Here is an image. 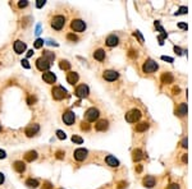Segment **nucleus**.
I'll return each instance as SVG.
<instances>
[{"mask_svg":"<svg viewBox=\"0 0 192 189\" xmlns=\"http://www.w3.org/2000/svg\"><path fill=\"white\" fill-rule=\"evenodd\" d=\"M178 27H179V28H182V29H187V24H185V23H179V24H178Z\"/></svg>","mask_w":192,"mask_h":189,"instance_id":"nucleus-50","label":"nucleus"},{"mask_svg":"<svg viewBox=\"0 0 192 189\" xmlns=\"http://www.w3.org/2000/svg\"><path fill=\"white\" fill-rule=\"evenodd\" d=\"M87 155H88V151L86 148H77L73 152V157L77 161H83L87 158Z\"/></svg>","mask_w":192,"mask_h":189,"instance_id":"nucleus-8","label":"nucleus"},{"mask_svg":"<svg viewBox=\"0 0 192 189\" xmlns=\"http://www.w3.org/2000/svg\"><path fill=\"white\" fill-rule=\"evenodd\" d=\"M4 180H5V178H4V174L0 173V184H3V183H4Z\"/></svg>","mask_w":192,"mask_h":189,"instance_id":"nucleus-51","label":"nucleus"},{"mask_svg":"<svg viewBox=\"0 0 192 189\" xmlns=\"http://www.w3.org/2000/svg\"><path fill=\"white\" fill-rule=\"evenodd\" d=\"M38 130H40V125H38V124H31L29 127L26 128L24 133H26V136L31 138V137H33V136H36V134H37Z\"/></svg>","mask_w":192,"mask_h":189,"instance_id":"nucleus-12","label":"nucleus"},{"mask_svg":"<svg viewBox=\"0 0 192 189\" xmlns=\"http://www.w3.org/2000/svg\"><path fill=\"white\" fill-rule=\"evenodd\" d=\"M128 55H129L131 58H135V56H137V53H135V50H129V54Z\"/></svg>","mask_w":192,"mask_h":189,"instance_id":"nucleus-46","label":"nucleus"},{"mask_svg":"<svg viewBox=\"0 0 192 189\" xmlns=\"http://www.w3.org/2000/svg\"><path fill=\"white\" fill-rule=\"evenodd\" d=\"M159 69V65H157L156 62H154L152 59H147L146 62L143 63L142 65V70L143 73H154Z\"/></svg>","mask_w":192,"mask_h":189,"instance_id":"nucleus-3","label":"nucleus"},{"mask_svg":"<svg viewBox=\"0 0 192 189\" xmlns=\"http://www.w3.org/2000/svg\"><path fill=\"white\" fill-rule=\"evenodd\" d=\"M188 12V9H187V7H181L178 9V12H176V15H179V14H186V13Z\"/></svg>","mask_w":192,"mask_h":189,"instance_id":"nucleus-32","label":"nucleus"},{"mask_svg":"<svg viewBox=\"0 0 192 189\" xmlns=\"http://www.w3.org/2000/svg\"><path fill=\"white\" fill-rule=\"evenodd\" d=\"M60 189H62V188H60Z\"/></svg>","mask_w":192,"mask_h":189,"instance_id":"nucleus-57","label":"nucleus"},{"mask_svg":"<svg viewBox=\"0 0 192 189\" xmlns=\"http://www.w3.org/2000/svg\"><path fill=\"white\" fill-rule=\"evenodd\" d=\"M155 183H156V180L154 177H151V175H147V177H145L143 180H142V184L146 188H152L154 185H155Z\"/></svg>","mask_w":192,"mask_h":189,"instance_id":"nucleus-17","label":"nucleus"},{"mask_svg":"<svg viewBox=\"0 0 192 189\" xmlns=\"http://www.w3.org/2000/svg\"><path fill=\"white\" fill-rule=\"evenodd\" d=\"M95 128H96V130H99V132H105L109 128V122L108 120H105V119L99 120L97 124L95 125Z\"/></svg>","mask_w":192,"mask_h":189,"instance_id":"nucleus-16","label":"nucleus"},{"mask_svg":"<svg viewBox=\"0 0 192 189\" xmlns=\"http://www.w3.org/2000/svg\"><path fill=\"white\" fill-rule=\"evenodd\" d=\"M64 24H65V17L64 15H55L53 19H51V28H54V29H57V31H60V29L64 27Z\"/></svg>","mask_w":192,"mask_h":189,"instance_id":"nucleus-1","label":"nucleus"},{"mask_svg":"<svg viewBox=\"0 0 192 189\" xmlns=\"http://www.w3.org/2000/svg\"><path fill=\"white\" fill-rule=\"evenodd\" d=\"M177 114L179 115V116H185V115H187V104L182 102V104L179 105L178 110H177Z\"/></svg>","mask_w":192,"mask_h":189,"instance_id":"nucleus-25","label":"nucleus"},{"mask_svg":"<svg viewBox=\"0 0 192 189\" xmlns=\"http://www.w3.org/2000/svg\"><path fill=\"white\" fill-rule=\"evenodd\" d=\"M127 185V183L126 182H121V183H119V187H118V189H123V188H124Z\"/></svg>","mask_w":192,"mask_h":189,"instance_id":"nucleus-49","label":"nucleus"},{"mask_svg":"<svg viewBox=\"0 0 192 189\" xmlns=\"http://www.w3.org/2000/svg\"><path fill=\"white\" fill-rule=\"evenodd\" d=\"M67 38H68V40H69V41H78V37H77L76 35H73V33H68V35H67Z\"/></svg>","mask_w":192,"mask_h":189,"instance_id":"nucleus-34","label":"nucleus"},{"mask_svg":"<svg viewBox=\"0 0 192 189\" xmlns=\"http://www.w3.org/2000/svg\"><path fill=\"white\" fill-rule=\"evenodd\" d=\"M105 44H106V46H109V47H114V46H117V45L119 44V37H118V36H115V35H110V36L106 37Z\"/></svg>","mask_w":192,"mask_h":189,"instance_id":"nucleus-13","label":"nucleus"},{"mask_svg":"<svg viewBox=\"0 0 192 189\" xmlns=\"http://www.w3.org/2000/svg\"><path fill=\"white\" fill-rule=\"evenodd\" d=\"M26 185L29 188H37L38 187V180L36 179H27L26 180Z\"/></svg>","mask_w":192,"mask_h":189,"instance_id":"nucleus-29","label":"nucleus"},{"mask_svg":"<svg viewBox=\"0 0 192 189\" xmlns=\"http://www.w3.org/2000/svg\"><path fill=\"white\" fill-rule=\"evenodd\" d=\"M36 102V97H33V96H29L28 98H27V104L28 105H33Z\"/></svg>","mask_w":192,"mask_h":189,"instance_id":"nucleus-38","label":"nucleus"},{"mask_svg":"<svg viewBox=\"0 0 192 189\" xmlns=\"http://www.w3.org/2000/svg\"><path fill=\"white\" fill-rule=\"evenodd\" d=\"M28 5V1L27 0H21V1H18V7L19 8H26Z\"/></svg>","mask_w":192,"mask_h":189,"instance_id":"nucleus-37","label":"nucleus"},{"mask_svg":"<svg viewBox=\"0 0 192 189\" xmlns=\"http://www.w3.org/2000/svg\"><path fill=\"white\" fill-rule=\"evenodd\" d=\"M132 158H133V161H135V162L141 161V160L143 158V152L141 151L140 148L133 149V152H132Z\"/></svg>","mask_w":192,"mask_h":189,"instance_id":"nucleus-21","label":"nucleus"},{"mask_svg":"<svg viewBox=\"0 0 192 189\" xmlns=\"http://www.w3.org/2000/svg\"><path fill=\"white\" fill-rule=\"evenodd\" d=\"M135 36L138 38L140 44H143V37H142V35H141V33H140V31H136V32H135Z\"/></svg>","mask_w":192,"mask_h":189,"instance_id":"nucleus-36","label":"nucleus"},{"mask_svg":"<svg viewBox=\"0 0 192 189\" xmlns=\"http://www.w3.org/2000/svg\"><path fill=\"white\" fill-rule=\"evenodd\" d=\"M32 55H33V50H28V51H27V58L32 56Z\"/></svg>","mask_w":192,"mask_h":189,"instance_id":"nucleus-53","label":"nucleus"},{"mask_svg":"<svg viewBox=\"0 0 192 189\" xmlns=\"http://www.w3.org/2000/svg\"><path fill=\"white\" fill-rule=\"evenodd\" d=\"M7 157V153L5 151H3V149H0V158H5Z\"/></svg>","mask_w":192,"mask_h":189,"instance_id":"nucleus-47","label":"nucleus"},{"mask_svg":"<svg viewBox=\"0 0 192 189\" xmlns=\"http://www.w3.org/2000/svg\"><path fill=\"white\" fill-rule=\"evenodd\" d=\"M42 58L46 59L51 64V63L54 62V59H55V55H54V53H51V51H44V55H42Z\"/></svg>","mask_w":192,"mask_h":189,"instance_id":"nucleus-26","label":"nucleus"},{"mask_svg":"<svg viewBox=\"0 0 192 189\" xmlns=\"http://www.w3.org/2000/svg\"><path fill=\"white\" fill-rule=\"evenodd\" d=\"M21 63H22V67H24L26 69H29V64H28V60L23 59V60H22V62H21Z\"/></svg>","mask_w":192,"mask_h":189,"instance_id":"nucleus-41","label":"nucleus"},{"mask_svg":"<svg viewBox=\"0 0 192 189\" xmlns=\"http://www.w3.org/2000/svg\"><path fill=\"white\" fill-rule=\"evenodd\" d=\"M179 91H181V89H179L178 87H174V88H173V92H174V94H178V93H179Z\"/></svg>","mask_w":192,"mask_h":189,"instance_id":"nucleus-52","label":"nucleus"},{"mask_svg":"<svg viewBox=\"0 0 192 189\" xmlns=\"http://www.w3.org/2000/svg\"><path fill=\"white\" fill-rule=\"evenodd\" d=\"M57 137H58L59 139H65L67 138V134L63 130H57Z\"/></svg>","mask_w":192,"mask_h":189,"instance_id":"nucleus-33","label":"nucleus"},{"mask_svg":"<svg viewBox=\"0 0 192 189\" xmlns=\"http://www.w3.org/2000/svg\"><path fill=\"white\" fill-rule=\"evenodd\" d=\"M93 58L96 60H99V62H102V60L105 59V51L102 49H97L95 53H93Z\"/></svg>","mask_w":192,"mask_h":189,"instance_id":"nucleus-24","label":"nucleus"},{"mask_svg":"<svg viewBox=\"0 0 192 189\" xmlns=\"http://www.w3.org/2000/svg\"><path fill=\"white\" fill-rule=\"evenodd\" d=\"M1 129H3V128H1V125H0V132H1Z\"/></svg>","mask_w":192,"mask_h":189,"instance_id":"nucleus-56","label":"nucleus"},{"mask_svg":"<svg viewBox=\"0 0 192 189\" xmlns=\"http://www.w3.org/2000/svg\"><path fill=\"white\" fill-rule=\"evenodd\" d=\"M182 147L183 148H187V146H188V141H187V138H183V141H182Z\"/></svg>","mask_w":192,"mask_h":189,"instance_id":"nucleus-44","label":"nucleus"},{"mask_svg":"<svg viewBox=\"0 0 192 189\" xmlns=\"http://www.w3.org/2000/svg\"><path fill=\"white\" fill-rule=\"evenodd\" d=\"M88 93H90V89L86 84H79V86H77V88H76V91H74V94L77 97H79V98H86L88 96Z\"/></svg>","mask_w":192,"mask_h":189,"instance_id":"nucleus-7","label":"nucleus"},{"mask_svg":"<svg viewBox=\"0 0 192 189\" xmlns=\"http://www.w3.org/2000/svg\"><path fill=\"white\" fill-rule=\"evenodd\" d=\"M100 116V111L95 109V107H90V109L85 113V119H86V122H95V120H97Z\"/></svg>","mask_w":192,"mask_h":189,"instance_id":"nucleus-4","label":"nucleus"},{"mask_svg":"<svg viewBox=\"0 0 192 189\" xmlns=\"http://www.w3.org/2000/svg\"><path fill=\"white\" fill-rule=\"evenodd\" d=\"M174 51L178 54V55H182V49L181 47H178V46H174Z\"/></svg>","mask_w":192,"mask_h":189,"instance_id":"nucleus-45","label":"nucleus"},{"mask_svg":"<svg viewBox=\"0 0 192 189\" xmlns=\"http://www.w3.org/2000/svg\"><path fill=\"white\" fill-rule=\"evenodd\" d=\"M13 166H14V170L17 171V173H19V174H23L26 171V165H24L23 161H15Z\"/></svg>","mask_w":192,"mask_h":189,"instance_id":"nucleus-22","label":"nucleus"},{"mask_svg":"<svg viewBox=\"0 0 192 189\" xmlns=\"http://www.w3.org/2000/svg\"><path fill=\"white\" fill-rule=\"evenodd\" d=\"M105 162H106V164H108L110 167H118V166H119V161H118L114 156H112V155H109V156L105 157Z\"/></svg>","mask_w":192,"mask_h":189,"instance_id":"nucleus-19","label":"nucleus"},{"mask_svg":"<svg viewBox=\"0 0 192 189\" xmlns=\"http://www.w3.org/2000/svg\"><path fill=\"white\" fill-rule=\"evenodd\" d=\"M137 171H138V173H141V171H142V166H141V165L137 166Z\"/></svg>","mask_w":192,"mask_h":189,"instance_id":"nucleus-55","label":"nucleus"},{"mask_svg":"<svg viewBox=\"0 0 192 189\" xmlns=\"http://www.w3.org/2000/svg\"><path fill=\"white\" fill-rule=\"evenodd\" d=\"M59 68H60L62 70H69L71 69V63L67 62V60H60V63H59Z\"/></svg>","mask_w":192,"mask_h":189,"instance_id":"nucleus-28","label":"nucleus"},{"mask_svg":"<svg viewBox=\"0 0 192 189\" xmlns=\"http://www.w3.org/2000/svg\"><path fill=\"white\" fill-rule=\"evenodd\" d=\"M42 189H53V184L50 182H45L44 185H42Z\"/></svg>","mask_w":192,"mask_h":189,"instance_id":"nucleus-39","label":"nucleus"},{"mask_svg":"<svg viewBox=\"0 0 192 189\" xmlns=\"http://www.w3.org/2000/svg\"><path fill=\"white\" fill-rule=\"evenodd\" d=\"M182 161L185 162V164H187V155H183V157H182Z\"/></svg>","mask_w":192,"mask_h":189,"instance_id":"nucleus-54","label":"nucleus"},{"mask_svg":"<svg viewBox=\"0 0 192 189\" xmlns=\"http://www.w3.org/2000/svg\"><path fill=\"white\" fill-rule=\"evenodd\" d=\"M42 79H44L46 83L53 84V83H55V81H57V77H55L54 73L46 72V73H44V74H42Z\"/></svg>","mask_w":192,"mask_h":189,"instance_id":"nucleus-15","label":"nucleus"},{"mask_svg":"<svg viewBox=\"0 0 192 189\" xmlns=\"http://www.w3.org/2000/svg\"><path fill=\"white\" fill-rule=\"evenodd\" d=\"M166 189H179V185H178L177 183H172V184H170V185H169L168 188H166Z\"/></svg>","mask_w":192,"mask_h":189,"instance_id":"nucleus-43","label":"nucleus"},{"mask_svg":"<svg viewBox=\"0 0 192 189\" xmlns=\"http://www.w3.org/2000/svg\"><path fill=\"white\" fill-rule=\"evenodd\" d=\"M147 129H149V123H146V122H142L136 125V132H145Z\"/></svg>","mask_w":192,"mask_h":189,"instance_id":"nucleus-27","label":"nucleus"},{"mask_svg":"<svg viewBox=\"0 0 192 189\" xmlns=\"http://www.w3.org/2000/svg\"><path fill=\"white\" fill-rule=\"evenodd\" d=\"M81 129L82 130H88L90 129V124L87 122H82V124H81Z\"/></svg>","mask_w":192,"mask_h":189,"instance_id":"nucleus-35","label":"nucleus"},{"mask_svg":"<svg viewBox=\"0 0 192 189\" xmlns=\"http://www.w3.org/2000/svg\"><path fill=\"white\" fill-rule=\"evenodd\" d=\"M72 142H73V143H76V144H82L83 143V139L81 138V137H78V136H73V137H72Z\"/></svg>","mask_w":192,"mask_h":189,"instance_id":"nucleus-30","label":"nucleus"},{"mask_svg":"<svg viewBox=\"0 0 192 189\" xmlns=\"http://www.w3.org/2000/svg\"><path fill=\"white\" fill-rule=\"evenodd\" d=\"M161 59H163V60H165V62L173 63V59H172V58H168V56H161Z\"/></svg>","mask_w":192,"mask_h":189,"instance_id":"nucleus-48","label":"nucleus"},{"mask_svg":"<svg viewBox=\"0 0 192 189\" xmlns=\"http://www.w3.org/2000/svg\"><path fill=\"white\" fill-rule=\"evenodd\" d=\"M74 120H76V115L73 111L68 110L65 113L63 114V122L64 124H67V125H72V124H74Z\"/></svg>","mask_w":192,"mask_h":189,"instance_id":"nucleus-9","label":"nucleus"},{"mask_svg":"<svg viewBox=\"0 0 192 189\" xmlns=\"http://www.w3.org/2000/svg\"><path fill=\"white\" fill-rule=\"evenodd\" d=\"M50 65L51 64L48 62L46 59H44V58H38L37 60H36V67H37V69L38 70H41V72H45V70H48L49 68H50Z\"/></svg>","mask_w":192,"mask_h":189,"instance_id":"nucleus-10","label":"nucleus"},{"mask_svg":"<svg viewBox=\"0 0 192 189\" xmlns=\"http://www.w3.org/2000/svg\"><path fill=\"white\" fill-rule=\"evenodd\" d=\"M71 28L74 32H83L86 29V23L82 19H73L71 23Z\"/></svg>","mask_w":192,"mask_h":189,"instance_id":"nucleus-6","label":"nucleus"},{"mask_svg":"<svg viewBox=\"0 0 192 189\" xmlns=\"http://www.w3.org/2000/svg\"><path fill=\"white\" fill-rule=\"evenodd\" d=\"M36 158H37V152L36 151H28L24 155V160L27 162H32V161H35Z\"/></svg>","mask_w":192,"mask_h":189,"instance_id":"nucleus-23","label":"nucleus"},{"mask_svg":"<svg viewBox=\"0 0 192 189\" xmlns=\"http://www.w3.org/2000/svg\"><path fill=\"white\" fill-rule=\"evenodd\" d=\"M13 47H14V51L17 54H23L26 51V44L21 40H17L14 42V45H13Z\"/></svg>","mask_w":192,"mask_h":189,"instance_id":"nucleus-14","label":"nucleus"},{"mask_svg":"<svg viewBox=\"0 0 192 189\" xmlns=\"http://www.w3.org/2000/svg\"><path fill=\"white\" fill-rule=\"evenodd\" d=\"M173 81H174V77L172 75V73L165 72V73L161 74V83L169 84V83H173Z\"/></svg>","mask_w":192,"mask_h":189,"instance_id":"nucleus-20","label":"nucleus"},{"mask_svg":"<svg viewBox=\"0 0 192 189\" xmlns=\"http://www.w3.org/2000/svg\"><path fill=\"white\" fill-rule=\"evenodd\" d=\"M141 116H142V114L138 109H132L126 114V120L128 123H136L141 119Z\"/></svg>","mask_w":192,"mask_h":189,"instance_id":"nucleus-2","label":"nucleus"},{"mask_svg":"<svg viewBox=\"0 0 192 189\" xmlns=\"http://www.w3.org/2000/svg\"><path fill=\"white\" fill-rule=\"evenodd\" d=\"M42 45H44V40H41V38H37V40L35 41V44H33L35 49H41Z\"/></svg>","mask_w":192,"mask_h":189,"instance_id":"nucleus-31","label":"nucleus"},{"mask_svg":"<svg viewBox=\"0 0 192 189\" xmlns=\"http://www.w3.org/2000/svg\"><path fill=\"white\" fill-rule=\"evenodd\" d=\"M46 4V1L45 0H37V3H36V7L37 8H42Z\"/></svg>","mask_w":192,"mask_h":189,"instance_id":"nucleus-40","label":"nucleus"},{"mask_svg":"<svg viewBox=\"0 0 192 189\" xmlns=\"http://www.w3.org/2000/svg\"><path fill=\"white\" fill-rule=\"evenodd\" d=\"M102 77H104L105 81H108V82H114V81L118 79V72L115 70H105L104 73H102Z\"/></svg>","mask_w":192,"mask_h":189,"instance_id":"nucleus-11","label":"nucleus"},{"mask_svg":"<svg viewBox=\"0 0 192 189\" xmlns=\"http://www.w3.org/2000/svg\"><path fill=\"white\" fill-rule=\"evenodd\" d=\"M67 81H68V83L69 84H76L77 82H78V74H77L76 72H69L67 74Z\"/></svg>","mask_w":192,"mask_h":189,"instance_id":"nucleus-18","label":"nucleus"},{"mask_svg":"<svg viewBox=\"0 0 192 189\" xmlns=\"http://www.w3.org/2000/svg\"><path fill=\"white\" fill-rule=\"evenodd\" d=\"M64 155H65V153H64L63 151H58V152H57V158L62 160V158H64Z\"/></svg>","mask_w":192,"mask_h":189,"instance_id":"nucleus-42","label":"nucleus"},{"mask_svg":"<svg viewBox=\"0 0 192 189\" xmlns=\"http://www.w3.org/2000/svg\"><path fill=\"white\" fill-rule=\"evenodd\" d=\"M51 93H53L54 100H63V98L67 96V89L62 87V86H55L53 88V91H51Z\"/></svg>","mask_w":192,"mask_h":189,"instance_id":"nucleus-5","label":"nucleus"}]
</instances>
